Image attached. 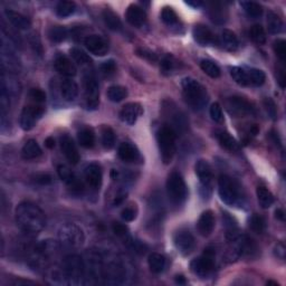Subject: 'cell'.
Returning <instances> with one entry per match:
<instances>
[{"label":"cell","mask_w":286,"mask_h":286,"mask_svg":"<svg viewBox=\"0 0 286 286\" xmlns=\"http://www.w3.org/2000/svg\"><path fill=\"white\" fill-rule=\"evenodd\" d=\"M119 156L124 162H135L139 160L140 154L133 144L124 142L119 147Z\"/></svg>","instance_id":"25"},{"label":"cell","mask_w":286,"mask_h":286,"mask_svg":"<svg viewBox=\"0 0 286 286\" xmlns=\"http://www.w3.org/2000/svg\"><path fill=\"white\" fill-rule=\"evenodd\" d=\"M101 70L104 75H108V76L112 75V74H114L116 70L115 62L113 60H109L107 62H104L103 64L101 65Z\"/></svg>","instance_id":"51"},{"label":"cell","mask_w":286,"mask_h":286,"mask_svg":"<svg viewBox=\"0 0 286 286\" xmlns=\"http://www.w3.org/2000/svg\"><path fill=\"white\" fill-rule=\"evenodd\" d=\"M200 67L202 69V72L207 74V75L211 78H218L220 76V68H219L216 63H214L213 61L209 60L201 61Z\"/></svg>","instance_id":"38"},{"label":"cell","mask_w":286,"mask_h":286,"mask_svg":"<svg viewBox=\"0 0 286 286\" xmlns=\"http://www.w3.org/2000/svg\"><path fill=\"white\" fill-rule=\"evenodd\" d=\"M196 174H197L203 189H210L211 181H213V170L206 160H199L196 163Z\"/></svg>","instance_id":"17"},{"label":"cell","mask_w":286,"mask_h":286,"mask_svg":"<svg viewBox=\"0 0 286 286\" xmlns=\"http://www.w3.org/2000/svg\"><path fill=\"white\" fill-rule=\"evenodd\" d=\"M57 174L63 181L67 183L68 187L74 191V193H81L82 189H83V188H82V183L78 181L75 175L73 174L72 170H70L68 167L63 166V164L58 166Z\"/></svg>","instance_id":"19"},{"label":"cell","mask_w":286,"mask_h":286,"mask_svg":"<svg viewBox=\"0 0 286 286\" xmlns=\"http://www.w3.org/2000/svg\"><path fill=\"white\" fill-rule=\"evenodd\" d=\"M175 246L178 249V252L182 255H189L195 249V238L189 230H179L175 235Z\"/></svg>","instance_id":"12"},{"label":"cell","mask_w":286,"mask_h":286,"mask_svg":"<svg viewBox=\"0 0 286 286\" xmlns=\"http://www.w3.org/2000/svg\"><path fill=\"white\" fill-rule=\"evenodd\" d=\"M264 107L266 112H267V114L269 115V117L273 120L276 119L277 116V109H276V105L274 103V101L271 99H266L264 101Z\"/></svg>","instance_id":"52"},{"label":"cell","mask_w":286,"mask_h":286,"mask_svg":"<svg viewBox=\"0 0 286 286\" xmlns=\"http://www.w3.org/2000/svg\"><path fill=\"white\" fill-rule=\"evenodd\" d=\"M218 191L220 199L228 206H236L241 200L240 187L234 180L226 175H221L218 179Z\"/></svg>","instance_id":"4"},{"label":"cell","mask_w":286,"mask_h":286,"mask_svg":"<svg viewBox=\"0 0 286 286\" xmlns=\"http://www.w3.org/2000/svg\"><path fill=\"white\" fill-rule=\"evenodd\" d=\"M248 86H262L266 81V75L263 70L257 68H246Z\"/></svg>","instance_id":"32"},{"label":"cell","mask_w":286,"mask_h":286,"mask_svg":"<svg viewBox=\"0 0 286 286\" xmlns=\"http://www.w3.org/2000/svg\"><path fill=\"white\" fill-rule=\"evenodd\" d=\"M222 220H224V225L226 228V237L229 241L234 242L238 237V226L235 219L229 216V214L225 213L222 215Z\"/></svg>","instance_id":"30"},{"label":"cell","mask_w":286,"mask_h":286,"mask_svg":"<svg viewBox=\"0 0 286 286\" xmlns=\"http://www.w3.org/2000/svg\"><path fill=\"white\" fill-rule=\"evenodd\" d=\"M58 238L62 245L68 248H78L84 244L83 229L75 224H66L58 230Z\"/></svg>","instance_id":"5"},{"label":"cell","mask_w":286,"mask_h":286,"mask_svg":"<svg viewBox=\"0 0 286 286\" xmlns=\"http://www.w3.org/2000/svg\"><path fill=\"white\" fill-rule=\"evenodd\" d=\"M161 68L163 70V73H171L172 70L176 68V62L174 58L171 56H167L163 58V61L161 63Z\"/></svg>","instance_id":"53"},{"label":"cell","mask_w":286,"mask_h":286,"mask_svg":"<svg viewBox=\"0 0 286 286\" xmlns=\"http://www.w3.org/2000/svg\"><path fill=\"white\" fill-rule=\"evenodd\" d=\"M230 75H232L233 80L236 82L237 84L242 85V86H248L246 68H242V67L230 68Z\"/></svg>","instance_id":"46"},{"label":"cell","mask_w":286,"mask_h":286,"mask_svg":"<svg viewBox=\"0 0 286 286\" xmlns=\"http://www.w3.org/2000/svg\"><path fill=\"white\" fill-rule=\"evenodd\" d=\"M45 146L48 149H53L55 147V140L53 136H48V138L45 140Z\"/></svg>","instance_id":"58"},{"label":"cell","mask_w":286,"mask_h":286,"mask_svg":"<svg viewBox=\"0 0 286 286\" xmlns=\"http://www.w3.org/2000/svg\"><path fill=\"white\" fill-rule=\"evenodd\" d=\"M78 142L85 149H91L95 144V134L92 129L85 128L78 132Z\"/></svg>","instance_id":"34"},{"label":"cell","mask_w":286,"mask_h":286,"mask_svg":"<svg viewBox=\"0 0 286 286\" xmlns=\"http://www.w3.org/2000/svg\"><path fill=\"white\" fill-rule=\"evenodd\" d=\"M61 148L63 154H65L66 159L68 160L70 164L78 163V161H80V154H78L74 141L67 134H63L61 136Z\"/></svg>","instance_id":"15"},{"label":"cell","mask_w":286,"mask_h":286,"mask_svg":"<svg viewBox=\"0 0 286 286\" xmlns=\"http://www.w3.org/2000/svg\"><path fill=\"white\" fill-rule=\"evenodd\" d=\"M143 109L139 103H128L125 104L120 112V119L124 123L133 125L139 117L142 115Z\"/></svg>","instance_id":"14"},{"label":"cell","mask_w":286,"mask_h":286,"mask_svg":"<svg viewBox=\"0 0 286 286\" xmlns=\"http://www.w3.org/2000/svg\"><path fill=\"white\" fill-rule=\"evenodd\" d=\"M85 179L86 182L93 189H100L102 180H103V174H102V169L99 163L92 162L85 168Z\"/></svg>","instance_id":"16"},{"label":"cell","mask_w":286,"mask_h":286,"mask_svg":"<svg viewBox=\"0 0 286 286\" xmlns=\"http://www.w3.org/2000/svg\"><path fill=\"white\" fill-rule=\"evenodd\" d=\"M176 282H177L178 284H185L186 280H185V277L180 275V276H177V279H176Z\"/></svg>","instance_id":"61"},{"label":"cell","mask_w":286,"mask_h":286,"mask_svg":"<svg viewBox=\"0 0 286 286\" xmlns=\"http://www.w3.org/2000/svg\"><path fill=\"white\" fill-rule=\"evenodd\" d=\"M84 45L89 53L96 56H104L109 52V45L103 38L97 35H91L84 39Z\"/></svg>","instance_id":"13"},{"label":"cell","mask_w":286,"mask_h":286,"mask_svg":"<svg viewBox=\"0 0 286 286\" xmlns=\"http://www.w3.org/2000/svg\"><path fill=\"white\" fill-rule=\"evenodd\" d=\"M221 44L227 50L234 52L238 48V38L235 33L229 29H224L221 31Z\"/></svg>","instance_id":"31"},{"label":"cell","mask_w":286,"mask_h":286,"mask_svg":"<svg viewBox=\"0 0 286 286\" xmlns=\"http://www.w3.org/2000/svg\"><path fill=\"white\" fill-rule=\"evenodd\" d=\"M209 113H210L211 119H213L215 122L221 123L222 120H224V116H222V110L220 105H219V103H214L213 105H211Z\"/></svg>","instance_id":"50"},{"label":"cell","mask_w":286,"mask_h":286,"mask_svg":"<svg viewBox=\"0 0 286 286\" xmlns=\"http://www.w3.org/2000/svg\"><path fill=\"white\" fill-rule=\"evenodd\" d=\"M127 21L134 27L143 26L147 21L146 11L136 5L129 6L127 10Z\"/></svg>","instance_id":"21"},{"label":"cell","mask_w":286,"mask_h":286,"mask_svg":"<svg viewBox=\"0 0 286 286\" xmlns=\"http://www.w3.org/2000/svg\"><path fill=\"white\" fill-rule=\"evenodd\" d=\"M103 21L109 29L113 31H119L122 29V22H121L119 16L111 9H105L103 11Z\"/></svg>","instance_id":"29"},{"label":"cell","mask_w":286,"mask_h":286,"mask_svg":"<svg viewBox=\"0 0 286 286\" xmlns=\"http://www.w3.org/2000/svg\"><path fill=\"white\" fill-rule=\"evenodd\" d=\"M75 8L76 6L73 1H66V0H64V1L58 2L56 7V14L58 17L66 18L75 11Z\"/></svg>","instance_id":"41"},{"label":"cell","mask_w":286,"mask_h":286,"mask_svg":"<svg viewBox=\"0 0 286 286\" xmlns=\"http://www.w3.org/2000/svg\"><path fill=\"white\" fill-rule=\"evenodd\" d=\"M249 227L253 232H255L257 234H263L266 228L265 219L260 216V215L254 214L249 219Z\"/></svg>","instance_id":"44"},{"label":"cell","mask_w":286,"mask_h":286,"mask_svg":"<svg viewBox=\"0 0 286 286\" xmlns=\"http://www.w3.org/2000/svg\"><path fill=\"white\" fill-rule=\"evenodd\" d=\"M274 52H275L276 56L280 58L282 62H285L286 58V42L284 39H277L274 42Z\"/></svg>","instance_id":"48"},{"label":"cell","mask_w":286,"mask_h":286,"mask_svg":"<svg viewBox=\"0 0 286 286\" xmlns=\"http://www.w3.org/2000/svg\"><path fill=\"white\" fill-rule=\"evenodd\" d=\"M215 227V216L211 210H206L201 214L197 222V228L201 236H209L213 233Z\"/></svg>","instance_id":"20"},{"label":"cell","mask_w":286,"mask_h":286,"mask_svg":"<svg viewBox=\"0 0 286 286\" xmlns=\"http://www.w3.org/2000/svg\"><path fill=\"white\" fill-rule=\"evenodd\" d=\"M16 221L22 232L35 235L44 229L46 217L44 211L37 205L30 201H23L16 208Z\"/></svg>","instance_id":"1"},{"label":"cell","mask_w":286,"mask_h":286,"mask_svg":"<svg viewBox=\"0 0 286 286\" xmlns=\"http://www.w3.org/2000/svg\"><path fill=\"white\" fill-rule=\"evenodd\" d=\"M121 216H122L123 220L125 221H128V222L133 221L136 217V210L133 208V207H127V208H124L122 210Z\"/></svg>","instance_id":"54"},{"label":"cell","mask_w":286,"mask_h":286,"mask_svg":"<svg viewBox=\"0 0 286 286\" xmlns=\"http://www.w3.org/2000/svg\"><path fill=\"white\" fill-rule=\"evenodd\" d=\"M55 68L61 75L66 77L75 76L77 73L75 64L68 57L64 56V55H58L56 57V60H55Z\"/></svg>","instance_id":"18"},{"label":"cell","mask_w":286,"mask_h":286,"mask_svg":"<svg viewBox=\"0 0 286 286\" xmlns=\"http://www.w3.org/2000/svg\"><path fill=\"white\" fill-rule=\"evenodd\" d=\"M215 267V250L206 248L205 253L200 257L196 258L190 264V268L194 274L199 277L209 276Z\"/></svg>","instance_id":"8"},{"label":"cell","mask_w":286,"mask_h":286,"mask_svg":"<svg viewBox=\"0 0 286 286\" xmlns=\"http://www.w3.org/2000/svg\"><path fill=\"white\" fill-rule=\"evenodd\" d=\"M112 229H113V233H114L116 236L123 237L125 236V235H128L127 226L123 224H120V222H114L112 226Z\"/></svg>","instance_id":"56"},{"label":"cell","mask_w":286,"mask_h":286,"mask_svg":"<svg viewBox=\"0 0 286 286\" xmlns=\"http://www.w3.org/2000/svg\"><path fill=\"white\" fill-rule=\"evenodd\" d=\"M68 36V31L62 26L52 27L48 31V37L53 43H62L64 42Z\"/></svg>","instance_id":"40"},{"label":"cell","mask_w":286,"mask_h":286,"mask_svg":"<svg viewBox=\"0 0 286 286\" xmlns=\"http://www.w3.org/2000/svg\"><path fill=\"white\" fill-rule=\"evenodd\" d=\"M125 197H127V194H122V195L117 196V197L115 198V200H114V205H120V203L124 200Z\"/></svg>","instance_id":"59"},{"label":"cell","mask_w":286,"mask_h":286,"mask_svg":"<svg viewBox=\"0 0 286 286\" xmlns=\"http://www.w3.org/2000/svg\"><path fill=\"white\" fill-rule=\"evenodd\" d=\"M61 93L63 99L67 102L74 101L78 95V85L75 81L65 80L61 85Z\"/></svg>","instance_id":"26"},{"label":"cell","mask_w":286,"mask_h":286,"mask_svg":"<svg viewBox=\"0 0 286 286\" xmlns=\"http://www.w3.org/2000/svg\"><path fill=\"white\" fill-rule=\"evenodd\" d=\"M167 194L170 201L175 205H181L187 198V186L181 175L172 172L167 181Z\"/></svg>","instance_id":"7"},{"label":"cell","mask_w":286,"mask_h":286,"mask_svg":"<svg viewBox=\"0 0 286 286\" xmlns=\"http://www.w3.org/2000/svg\"><path fill=\"white\" fill-rule=\"evenodd\" d=\"M22 154L23 158L27 160L36 159L42 154V148L39 147V144L37 143L36 140L30 139L27 141V142L25 143V146L22 147Z\"/></svg>","instance_id":"28"},{"label":"cell","mask_w":286,"mask_h":286,"mask_svg":"<svg viewBox=\"0 0 286 286\" xmlns=\"http://www.w3.org/2000/svg\"><path fill=\"white\" fill-rule=\"evenodd\" d=\"M162 22L168 26H175L178 23V16L170 7H164L161 13Z\"/></svg>","instance_id":"47"},{"label":"cell","mask_w":286,"mask_h":286,"mask_svg":"<svg viewBox=\"0 0 286 286\" xmlns=\"http://www.w3.org/2000/svg\"><path fill=\"white\" fill-rule=\"evenodd\" d=\"M84 94L86 107L89 110H96L100 103V89L95 76L88 73L84 76Z\"/></svg>","instance_id":"9"},{"label":"cell","mask_w":286,"mask_h":286,"mask_svg":"<svg viewBox=\"0 0 286 286\" xmlns=\"http://www.w3.org/2000/svg\"><path fill=\"white\" fill-rule=\"evenodd\" d=\"M187 5H190V6H195V7H199L201 5L200 1H197V2H191V1H187Z\"/></svg>","instance_id":"62"},{"label":"cell","mask_w":286,"mask_h":286,"mask_svg":"<svg viewBox=\"0 0 286 286\" xmlns=\"http://www.w3.org/2000/svg\"><path fill=\"white\" fill-rule=\"evenodd\" d=\"M176 131L169 125L162 127L158 132V144L160 154L164 164H169L176 154Z\"/></svg>","instance_id":"3"},{"label":"cell","mask_w":286,"mask_h":286,"mask_svg":"<svg viewBox=\"0 0 286 286\" xmlns=\"http://www.w3.org/2000/svg\"><path fill=\"white\" fill-rule=\"evenodd\" d=\"M138 54L140 55L141 57L146 58V60L150 61V62H154V61H156L155 54H154V53L149 52V50H147V49H138Z\"/></svg>","instance_id":"57"},{"label":"cell","mask_w":286,"mask_h":286,"mask_svg":"<svg viewBox=\"0 0 286 286\" xmlns=\"http://www.w3.org/2000/svg\"><path fill=\"white\" fill-rule=\"evenodd\" d=\"M148 264L152 273L159 274L164 269V266H166V258L159 253H152L151 255L149 256Z\"/></svg>","instance_id":"33"},{"label":"cell","mask_w":286,"mask_h":286,"mask_svg":"<svg viewBox=\"0 0 286 286\" xmlns=\"http://www.w3.org/2000/svg\"><path fill=\"white\" fill-rule=\"evenodd\" d=\"M256 195H257L258 202H260L262 208H264V209L269 208V207L274 203L273 194L268 189H266L265 187H258L256 190Z\"/></svg>","instance_id":"36"},{"label":"cell","mask_w":286,"mask_h":286,"mask_svg":"<svg viewBox=\"0 0 286 286\" xmlns=\"http://www.w3.org/2000/svg\"><path fill=\"white\" fill-rule=\"evenodd\" d=\"M182 93L185 101L195 111H200L208 103V94L206 88L194 78L187 77L182 81Z\"/></svg>","instance_id":"2"},{"label":"cell","mask_w":286,"mask_h":286,"mask_svg":"<svg viewBox=\"0 0 286 286\" xmlns=\"http://www.w3.org/2000/svg\"><path fill=\"white\" fill-rule=\"evenodd\" d=\"M193 36L196 42L201 46H207L214 43V34L205 25H197L194 27Z\"/></svg>","instance_id":"23"},{"label":"cell","mask_w":286,"mask_h":286,"mask_svg":"<svg viewBox=\"0 0 286 286\" xmlns=\"http://www.w3.org/2000/svg\"><path fill=\"white\" fill-rule=\"evenodd\" d=\"M34 181L38 183V185L46 186V185H49V183H52V177L47 174H39L35 176Z\"/></svg>","instance_id":"55"},{"label":"cell","mask_w":286,"mask_h":286,"mask_svg":"<svg viewBox=\"0 0 286 286\" xmlns=\"http://www.w3.org/2000/svg\"><path fill=\"white\" fill-rule=\"evenodd\" d=\"M229 112L236 116H245V115H253L255 114V108L244 97L241 96H233L229 97L227 102Z\"/></svg>","instance_id":"11"},{"label":"cell","mask_w":286,"mask_h":286,"mask_svg":"<svg viewBox=\"0 0 286 286\" xmlns=\"http://www.w3.org/2000/svg\"><path fill=\"white\" fill-rule=\"evenodd\" d=\"M6 17L9 22L13 25L15 28L21 29V30H25L28 29L30 27V21L26 16L22 15L21 13H17V11L8 9L5 11Z\"/></svg>","instance_id":"24"},{"label":"cell","mask_w":286,"mask_h":286,"mask_svg":"<svg viewBox=\"0 0 286 286\" xmlns=\"http://www.w3.org/2000/svg\"><path fill=\"white\" fill-rule=\"evenodd\" d=\"M209 16L210 19L217 25L225 23L228 18V10L226 9L222 2H211L209 5Z\"/></svg>","instance_id":"22"},{"label":"cell","mask_w":286,"mask_h":286,"mask_svg":"<svg viewBox=\"0 0 286 286\" xmlns=\"http://www.w3.org/2000/svg\"><path fill=\"white\" fill-rule=\"evenodd\" d=\"M102 144L105 149H112L115 144V133L110 127H104L102 130Z\"/></svg>","instance_id":"42"},{"label":"cell","mask_w":286,"mask_h":286,"mask_svg":"<svg viewBox=\"0 0 286 286\" xmlns=\"http://www.w3.org/2000/svg\"><path fill=\"white\" fill-rule=\"evenodd\" d=\"M249 36L258 45H263L266 43V33L261 25H254L249 30Z\"/></svg>","instance_id":"43"},{"label":"cell","mask_w":286,"mask_h":286,"mask_svg":"<svg viewBox=\"0 0 286 286\" xmlns=\"http://www.w3.org/2000/svg\"><path fill=\"white\" fill-rule=\"evenodd\" d=\"M70 55H72L73 60L75 61L78 65L81 66H88L91 65L92 60L89 58V56L83 50L80 48H73L70 49Z\"/></svg>","instance_id":"45"},{"label":"cell","mask_w":286,"mask_h":286,"mask_svg":"<svg viewBox=\"0 0 286 286\" xmlns=\"http://www.w3.org/2000/svg\"><path fill=\"white\" fill-rule=\"evenodd\" d=\"M276 218H279V219H281V220H284V211L282 210V209H279V210H276Z\"/></svg>","instance_id":"60"},{"label":"cell","mask_w":286,"mask_h":286,"mask_svg":"<svg viewBox=\"0 0 286 286\" xmlns=\"http://www.w3.org/2000/svg\"><path fill=\"white\" fill-rule=\"evenodd\" d=\"M108 97L112 102H121L128 96V89L121 85H113L108 89Z\"/></svg>","instance_id":"37"},{"label":"cell","mask_w":286,"mask_h":286,"mask_svg":"<svg viewBox=\"0 0 286 286\" xmlns=\"http://www.w3.org/2000/svg\"><path fill=\"white\" fill-rule=\"evenodd\" d=\"M267 26L269 33L274 35L281 34L284 29V23L280 18V16L273 13V11H269L267 15Z\"/></svg>","instance_id":"35"},{"label":"cell","mask_w":286,"mask_h":286,"mask_svg":"<svg viewBox=\"0 0 286 286\" xmlns=\"http://www.w3.org/2000/svg\"><path fill=\"white\" fill-rule=\"evenodd\" d=\"M63 272L72 284H80L84 277L85 265L81 256L68 255L63 261Z\"/></svg>","instance_id":"6"},{"label":"cell","mask_w":286,"mask_h":286,"mask_svg":"<svg viewBox=\"0 0 286 286\" xmlns=\"http://www.w3.org/2000/svg\"><path fill=\"white\" fill-rule=\"evenodd\" d=\"M29 96L34 103L36 104H43L46 102V94L41 88H31L29 92Z\"/></svg>","instance_id":"49"},{"label":"cell","mask_w":286,"mask_h":286,"mask_svg":"<svg viewBox=\"0 0 286 286\" xmlns=\"http://www.w3.org/2000/svg\"><path fill=\"white\" fill-rule=\"evenodd\" d=\"M43 114H44V108L41 104L34 103L23 108L21 115V127L22 130H31Z\"/></svg>","instance_id":"10"},{"label":"cell","mask_w":286,"mask_h":286,"mask_svg":"<svg viewBox=\"0 0 286 286\" xmlns=\"http://www.w3.org/2000/svg\"><path fill=\"white\" fill-rule=\"evenodd\" d=\"M241 5L242 8H244L246 14H247L249 17L258 18V17H261L262 14H263V7H262L260 3H257V2L242 1V2H241Z\"/></svg>","instance_id":"39"},{"label":"cell","mask_w":286,"mask_h":286,"mask_svg":"<svg viewBox=\"0 0 286 286\" xmlns=\"http://www.w3.org/2000/svg\"><path fill=\"white\" fill-rule=\"evenodd\" d=\"M216 136L218 142L220 143V146L222 148H225L226 150H228L230 152H236L240 150V146H238V142L235 140L232 135L229 134L228 132L226 131H217L216 132Z\"/></svg>","instance_id":"27"}]
</instances>
